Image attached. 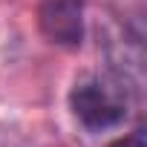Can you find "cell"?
Returning a JSON list of instances; mask_svg holds the SVG:
<instances>
[{"label":"cell","mask_w":147,"mask_h":147,"mask_svg":"<svg viewBox=\"0 0 147 147\" xmlns=\"http://www.w3.org/2000/svg\"><path fill=\"white\" fill-rule=\"evenodd\" d=\"M72 113L90 130H110L127 118V92L121 81L87 78L72 90Z\"/></svg>","instance_id":"cell-1"},{"label":"cell","mask_w":147,"mask_h":147,"mask_svg":"<svg viewBox=\"0 0 147 147\" xmlns=\"http://www.w3.org/2000/svg\"><path fill=\"white\" fill-rule=\"evenodd\" d=\"M38 26L58 46H78L84 38V0H40Z\"/></svg>","instance_id":"cell-2"},{"label":"cell","mask_w":147,"mask_h":147,"mask_svg":"<svg viewBox=\"0 0 147 147\" xmlns=\"http://www.w3.org/2000/svg\"><path fill=\"white\" fill-rule=\"evenodd\" d=\"M110 147H147V141H144V130H136V133H130V136L118 138V141H115V144H110Z\"/></svg>","instance_id":"cell-3"}]
</instances>
